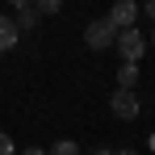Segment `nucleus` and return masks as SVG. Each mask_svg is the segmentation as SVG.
Here are the masks:
<instances>
[{
    "mask_svg": "<svg viewBox=\"0 0 155 155\" xmlns=\"http://www.w3.org/2000/svg\"><path fill=\"white\" fill-rule=\"evenodd\" d=\"M113 42H117V29L109 25V17L88 21V29H84V46H88V51H109Z\"/></svg>",
    "mask_w": 155,
    "mask_h": 155,
    "instance_id": "nucleus-1",
    "label": "nucleus"
},
{
    "mask_svg": "<svg viewBox=\"0 0 155 155\" xmlns=\"http://www.w3.org/2000/svg\"><path fill=\"white\" fill-rule=\"evenodd\" d=\"M138 13H147V17H151V21H155V0H147V4H143Z\"/></svg>",
    "mask_w": 155,
    "mask_h": 155,
    "instance_id": "nucleus-12",
    "label": "nucleus"
},
{
    "mask_svg": "<svg viewBox=\"0 0 155 155\" xmlns=\"http://www.w3.org/2000/svg\"><path fill=\"white\" fill-rule=\"evenodd\" d=\"M8 4H13L17 13H21V8H34V0H8Z\"/></svg>",
    "mask_w": 155,
    "mask_h": 155,
    "instance_id": "nucleus-11",
    "label": "nucleus"
},
{
    "mask_svg": "<svg viewBox=\"0 0 155 155\" xmlns=\"http://www.w3.org/2000/svg\"><path fill=\"white\" fill-rule=\"evenodd\" d=\"M59 8H63V0H34V13H38V17H51Z\"/></svg>",
    "mask_w": 155,
    "mask_h": 155,
    "instance_id": "nucleus-8",
    "label": "nucleus"
},
{
    "mask_svg": "<svg viewBox=\"0 0 155 155\" xmlns=\"http://www.w3.org/2000/svg\"><path fill=\"white\" fill-rule=\"evenodd\" d=\"M113 51L122 54V63H138L143 59V51H147V38H143V29H122L117 34V42H113Z\"/></svg>",
    "mask_w": 155,
    "mask_h": 155,
    "instance_id": "nucleus-2",
    "label": "nucleus"
},
{
    "mask_svg": "<svg viewBox=\"0 0 155 155\" xmlns=\"http://www.w3.org/2000/svg\"><path fill=\"white\" fill-rule=\"evenodd\" d=\"M17 155H46L42 147H25V151H17Z\"/></svg>",
    "mask_w": 155,
    "mask_h": 155,
    "instance_id": "nucleus-13",
    "label": "nucleus"
},
{
    "mask_svg": "<svg viewBox=\"0 0 155 155\" xmlns=\"http://www.w3.org/2000/svg\"><path fill=\"white\" fill-rule=\"evenodd\" d=\"M13 25H17V34H25V29L38 25V13H34V8H21V13L13 17Z\"/></svg>",
    "mask_w": 155,
    "mask_h": 155,
    "instance_id": "nucleus-7",
    "label": "nucleus"
},
{
    "mask_svg": "<svg viewBox=\"0 0 155 155\" xmlns=\"http://www.w3.org/2000/svg\"><path fill=\"white\" fill-rule=\"evenodd\" d=\"M134 84H138V63H122L117 67V88H130L134 92Z\"/></svg>",
    "mask_w": 155,
    "mask_h": 155,
    "instance_id": "nucleus-6",
    "label": "nucleus"
},
{
    "mask_svg": "<svg viewBox=\"0 0 155 155\" xmlns=\"http://www.w3.org/2000/svg\"><path fill=\"white\" fill-rule=\"evenodd\" d=\"M46 155H80V147L71 143V138H59V143H54V147H51Z\"/></svg>",
    "mask_w": 155,
    "mask_h": 155,
    "instance_id": "nucleus-9",
    "label": "nucleus"
},
{
    "mask_svg": "<svg viewBox=\"0 0 155 155\" xmlns=\"http://www.w3.org/2000/svg\"><path fill=\"white\" fill-rule=\"evenodd\" d=\"M113 155H138V151H130V147H117V151H113Z\"/></svg>",
    "mask_w": 155,
    "mask_h": 155,
    "instance_id": "nucleus-15",
    "label": "nucleus"
},
{
    "mask_svg": "<svg viewBox=\"0 0 155 155\" xmlns=\"http://www.w3.org/2000/svg\"><path fill=\"white\" fill-rule=\"evenodd\" d=\"M134 21H138V4H134V0H117V4L109 8V25L117 29V34H122V29H134Z\"/></svg>",
    "mask_w": 155,
    "mask_h": 155,
    "instance_id": "nucleus-4",
    "label": "nucleus"
},
{
    "mask_svg": "<svg viewBox=\"0 0 155 155\" xmlns=\"http://www.w3.org/2000/svg\"><path fill=\"white\" fill-rule=\"evenodd\" d=\"M109 113H113L117 122H134V117L143 113V105H138V97H134L130 88H117V92L109 97Z\"/></svg>",
    "mask_w": 155,
    "mask_h": 155,
    "instance_id": "nucleus-3",
    "label": "nucleus"
},
{
    "mask_svg": "<svg viewBox=\"0 0 155 155\" xmlns=\"http://www.w3.org/2000/svg\"><path fill=\"white\" fill-rule=\"evenodd\" d=\"M0 155H17V151H13V138H8L4 130H0Z\"/></svg>",
    "mask_w": 155,
    "mask_h": 155,
    "instance_id": "nucleus-10",
    "label": "nucleus"
},
{
    "mask_svg": "<svg viewBox=\"0 0 155 155\" xmlns=\"http://www.w3.org/2000/svg\"><path fill=\"white\" fill-rule=\"evenodd\" d=\"M92 155H113V147H92Z\"/></svg>",
    "mask_w": 155,
    "mask_h": 155,
    "instance_id": "nucleus-14",
    "label": "nucleus"
},
{
    "mask_svg": "<svg viewBox=\"0 0 155 155\" xmlns=\"http://www.w3.org/2000/svg\"><path fill=\"white\" fill-rule=\"evenodd\" d=\"M151 46H155V34H151Z\"/></svg>",
    "mask_w": 155,
    "mask_h": 155,
    "instance_id": "nucleus-16",
    "label": "nucleus"
},
{
    "mask_svg": "<svg viewBox=\"0 0 155 155\" xmlns=\"http://www.w3.org/2000/svg\"><path fill=\"white\" fill-rule=\"evenodd\" d=\"M17 38H21V34H17V25H13V17H8V13H0V51H13V46H17Z\"/></svg>",
    "mask_w": 155,
    "mask_h": 155,
    "instance_id": "nucleus-5",
    "label": "nucleus"
}]
</instances>
